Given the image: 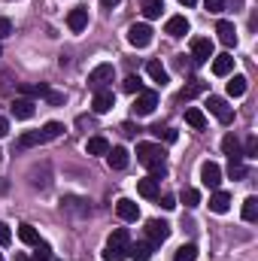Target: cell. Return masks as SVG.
Listing matches in <instances>:
<instances>
[{
  "label": "cell",
  "instance_id": "obj_25",
  "mask_svg": "<svg viewBox=\"0 0 258 261\" xmlns=\"http://www.w3.org/2000/svg\"><path fill=\"white\" fill-rule=\"evenodd\" d=\"M146 73H149L158 85H167V70L161 67V61H149V64H146Z\"/></svg>",
  "mask_w": 258,
  "mask_h": 261
},
{
  "label": "cell",
  "instance_id": "obj_37",
  "mask_svg": "<svg viewBox=\"0 0 258 261\" xmlns=\"http://www.w3.org/2000/svg\"><path fill=\"white\" fill-rule=\"evenodd\" d=\"M228 173H231V179H243V176H246V167H243L240 161H231V164H228Z\"/></svg>",
  "mask_w": 258,
  "mask_h": 261
},
{
  "label": "cell",
  "instance_id": "obj_27",
  "mask_svg": "<svg viewBox=\"0 0 258 261\" xmlns=\"http://www.w3.org/2000/svg\"><path fill=\"white\" fill-rule=\"evenodd\" d=\"M40 143H43L40 130H28V134H21V137H18V143H15V146H18V149H31V146H40Z\"/></svg>",
  "mask_w": 258,
  "mask_h": 261
},
{
  "label": "cell",
  "instance_id": "obj_51",
  "mask_svg": "<svg viewBox=\"0 0 258 261\" xmlns=\"http://www.w3.org/2000/svg\"><path fill=\"white\" fill-rule=\"evenodd\" d=\"M0 261H3V258H0Z\"/></svg>",
  "mask_w": 258,
  "mask_h": 261
},
{
  "label": "cell",
  "instance_id": "obj_11",
  "mask_svg": "<svg viewBox=\"0 0 258 261\" xmlns=\"http://www.w3.org/2000/svg\"><path fill=\"white\" fill-rule=\"evenodd\" d=\"M128 161L131 158H128V149H125V146H113V149L107 152V164H110L113 170H125Z\"/></svg>",
  "mask_w": 258,
  "mask_h": 261
},
{
  "label": "cell",
  "instance_id": "obj_34",
  "mask_svg": "<svg viewBox=\"0 0 258 261\" xmlns=\"http://www.w3.org/2000/svg\"><path fill=\"white\" fill-rule=\"evenodd\" d=\"M128 258V249H119V246H104V261H125Z\"/></svg>",
  "mask_w": 258,
  "mask_h": 261
},
{
  "label": "cell",
  "instance_id": "obj_26",
  "mask_svg": "<svg viewBox=\"0 0 258 261\" xmlns=\"http://www.w3.org/2000/svg\"><path fill=\"white\" fill-rule=\"evenodd\" d=\"M258 219V197L249 195L243 200V222H255Z\"/></svg>",
  "mask_w": 258,
  "mask_h": 261
},
{
  "label": "cell",
  "instance_id": "obj_22",
  "mask_svg": "<svg viewBox=\"0 0 258 261\" xmlns=\"http://www.w3.org/2000/svg\"><path fill=\"white\" fill-rule=\"evenodd\" d=\"M85 152H88V155H107V152H110L107 137H91V140L85 143Z\"/></svg>",
  "mask_w": 258,
  "mask_h": 261
},
{
  "label": "cell",
  "instance_id": "obj_31",
  "mask_svg": "<svg viewBox=\"0 0 258 261\" xmlns=\"http://www.w3.org/2000/svg\"><path fill=\"white\" fill-rule=\"evenodd\" d=\"M200 91H207V82H192V85H186V88L179 91V100H192Z\"/></svg>",
  "mask_w": 258,
  "mask_h": 261
},
{
  "label": "cell",
  "instance_id": "obj_35",
  "mask_svg": "<svg viewBox=\"0 0 258 261\" xmlns=\"http://www.w3.org/2000/svg\"><path fill=\"white\" fill-rule=\"evenodd\" d=\"M179 200H183V203H186V206L192 210V206H197V203H200V192H197V189H183Z\"/></svg>",
  "mask_w": 258,
  "mask_h": 261
},
{
  "label": "cell",
  "instance_id": "obj_5",
  "mask_svg": "<svg viewBox=\"0 0 258 261\" xmlns=\"http://www.w3.org/2000/svg\"><path fill=\"white\" fill-rule=\"evenodd\" d=\"M200 182L216 192L219 182H222V167H219L216 161H203V164H200Z\"/></svg>",
  "mask_w": 258,
  "mask_h": 261
},
{
  "label": "cell",
  "instance_id": "obj_19",
  "mask_svg": "<svg viewBox=\"0 0 258 261\" xmlns=\"http://www.w3.org/2000/svg\"><path fill=\"white\" fill-rule=\"evenodd\" d=\"M231 70H234V58H231L228 52H225V55H216V58H213V73H216V76H228Z\"/></svg>",
  "mask_w": 258,
  "mask_h": 261
},
{
  "label": "cell",
  "instance_id": "obj_32",
  "mask_svg": "<svg viewBox=\"0 0 258 261\" xmlns=\"http://www.w3.org/2000/svg\"><path fill=\"white\" fill-rule=\"evenodd\" d=\"M161 9H164V0H146V3H143V15H146V18H158Z\"/></svg>",
  "mask_w": 258,
  "mask_h": 261
},
{
  "label": "cell",
  "instance_id": "obj_14",
  "mask_svg": "<svg viewBox=\"0 0 258 261\" xmlns=\"http://www.w3.org/2000/svg\"><path fill=\"white\" fill-rule=\"evenodd\" d=\"M85 24H88V9H70L67 28H70L73 34H79V31H85Z\"/></svg>",
  "mask_w": 258,
  "mask_h": 261
},
{
  "label": "cell",
  "instance_id": "obj_44",
  "mask_svg": "<svg viewBox=\"0 0 258 261\" xmlns=\"http://www.w3.org/2000/svg\"><path fill=\"white\" fill-rule=\"evenodd\" d=\"M6 134H9V122L0 116V137H6Z\"/></svg>",
  "mask_w": 258,
  "mask_h": 261
},
{
  "label": "cell",
  "instance_id": "obj_16",
  "mask_svg": "<svg viewBox=\"0 0 258 261\" xmlns=\"http://www.w3.org/2000/svg\"><path fill=\"white\" fill-rule=\"evenodd\" d=\"M210 210H213V213H219V216H222V213H228V210H231V195L216 189L213 197H210Z\"/></svg>",
  "mask_w": 258,
  "mask_h": 261
},
{
  "label": "cell",
  "instance_id": "obj_1",
  "mask_svg": "<svg viewBox=\"0 0 258 261\" xmlns=\"http://www.w3.org/2000/svg\"><path fill=\"white\" fill-rule=\"evenodd\" d=\"M137 161L146 164V167H155V164H164V149L155 146V143H137Z\"/></svg>",
  "mask_w": 258,
  "mask_h": 261
},
{
  "label": "cell",
  "instance_id": "obj_30",
  "mask_svg": "<svg viewBox=\"0 0 258 261\" xmlns=\"http://www.w3.org/2000/svg\"><path fill=\"white\" fill-rule=\"evenodd\" d=\"M64 134V128L58 125V122H49V125H43V130H40V137H43V143H49V140H58Z\"/></svg>",
  "mask_w": 258,
  "mask_h": 261
},
{
  "label": "cell",
  "instance_id": "obj_9",
  "mask_svg": "<svg viewBox=\"0 0 258 261\" xmlns=\"http://www.w3.org/2000/svg\"><path fill=\"white\" fill-rule=\"evenodd\" d=\"M113 103H116V94H113L110 88H100V91H94L91 110H94L97 116H104V113H110V110H113Z\"/></svg>",
  "mask_w": 258,
  "mask_h": 261
},
{
  "label": "cell",
  "instance_id": "obj_42",
  "mask_svg": "<svg viewBox=\"0 0 258 261\" xmlns=\"http://www.w3.org/2000/svg\"><path fill=\"white\" fill-rule=\"evenodd\" d=\"M46 100H49L52 107H58V103H64V94H58V91H49V94H46Z\"/></svg>",
  "mask_w": 258,
  "mask_h": 261
},
{
  "label": "cell",
  "instance_id": "obj_17",
  "mask_svg": "<svg viewBox=\"0 0 258 261\" xmlns=\"http://www.w3.org/2000/svg\"><path fill=\"white\" fill-rule=\"evenodd\" d=\"M152 252H155V246H152L149 240H146V243H134V246H128V255L134 261H149Z\"/></svg>",
  "mask_w": 258,
  "mask_h": 261
},
{
  "label": "cell",
  "instance_id": "obj_33",
  "mask_svg": "<svg viewBox=\"0 0 258 261\" xmlns=\"http://www.w3.org/2000/svg\"><path fill=\"white\" fill-rule=\"evenodd\" d=\"M194 258H197V246H194V243L179 246V249H176V255H173V261H194Z\"/></svg>",
  "mask_w": 258,
  "mask_h": 261
},
{
  "label": "cell",
  "instance_id": "obj_20",
  "mask_svg": "<svg viewBox=\"0 0 258 261\" xmlns=\"http://www.w3.org/2000/svg\"><path fill=\"white\" fill-rule=\"evenodd\" d=\"M18 91H21L24 97H46V94H49L52 88H49L46 82H40V85H31V82H21V85H18Z\"/></svg>",
  "mask_w": 258,
  "mask_h": 261
},
{
  "label": "cell",
  "instance_id": "obj_38",
  "mask_svg": "<svg viewBox=\"0 0 258 261\" xmlns=\"http://www.w3.org/2000/svg\"><path fill=\"white\" fill-rule=\"evenodd\" d=\"M255 155H258V137H249L246 149H243V158H255Z\"/></svg>",
  "mask_w": 258,
  "mask_h": 261
},
{
  "label": "cell",
  "instance_id": "obj_8",
  "mask_svg": "<svg viewBox=\"0 0 258 261\" xmlns=\"http://www.w3.org/2000/svg\"><path fill=\"white\" fill-rule=\"evenodd\" d=\"M107 82H113V64H97L88 73V85H91L94 91H100Z\"/></svg>",
  "mask_w": 258,
  "mask_h": 261
},
{
  "label": "cell",
  "instance_id": "obj_41",
  "mask_svg": "<svg viewBox=\"0 0 258 261\" xmlns=\"http://www.w3.org/2000/svg\"><path fill=\"white\" fill-rule=\"evenodd\" d=\"M9 34H12V24H9V18H3V15H0V40H3V37H9Z\"/></svg>",
  "mask_w": 258,
  "mask_h": 261
},
{
  "label": "cell",
  "instance_id": "obj_47",
  "mask_svg": "<svg viewBox=\"0 0 258 261\" xmlns=\"http://www.w3.org/2000/svg\"><path fill=\"white\" fill-rule=\"evenodd\" d=\"M122 134H125V137H134L137 130H134V125H128V122H125V125H122Z\"/></svg>",
  "mask_w": 258,
  "mask_h": 261
},
{
  "label": "cell",
  "instance_id": "obj_21",
  "mask_svg": "<svg viewBox=\"0 0 258 261\" xmlns=\"http://www.w3.org/2000/svg\"><path fill=\"white\" fill-rule=\"evenodd\" d=\"M137 192H140V197H146V200H155L158 197V182L152 176H146V179L137 182Z\"/></svg>",
  "mask_w": 258,
  "mask_h": 261
},
{
  "label": "cell",
  "instance_id": "obj_43",
  "mask_svg": "<svg viewBox=\"0 0 258 261\" xmlns=\"http://www.w3.org/2000/svg\"><path fill=\"white\" fill-rule=\"evenodd\" d=\"M161 206H164V210H176V197L164 195V197H161Z\"/></svg>",
  "mask_w": 258,
  "mask_h": 261
},
{
  "label": "cell",
  "instance_id": "obj_3",
  "mask_svg": "<svg viewBox=\"0 0 258 261\" xmlns=\"http://www.w3.org/2000/svg\"><path fill=\"white\" fill-rule=\"evenodd\" d=\"M146 237H149L152 246H161V243L170 237V225L161 222V219H149V222H146Z\"/></svg>",
  "mask_w": 258,
  "mask_h": 261
},
{
  "label": "cell",
  "instance_id": "obj_7",
  "mask_svg": "<svg viewBox=\"0 0 258 261\" xmlns=\"http://www.w3.org/2000/svg\"><path fill=\"white\" fill-rule=\"evenodd\" d=\"M192 58H194V64H207V61L213 58V40L194 37L192 40Z\"/></svg>",
  "mask_w": 258,
  "mask_h": 261
},
{
  "label": "cell",
  "instance_id": "obj_23",
  "mask_svg": "<svg viewBox=\"0 0 258 261\" xmlns=\"http://www.w3.org/2000/svg\"><path fill=\"white\" fill-rule=\"evenodd\" d=\"M186 122H189L194 130H203V128H207V116H203L197 107H189V110H186Z\"/></svg>",
  "mask_w": 258,
  "mask_h": 261
},
{
  "label": "cell",
  "instance_id": "obj_40",
  "mask_svg": "<svg viewBox=\"0 0 258 261\" xmlns=\"http://www.w3.org/2000/svg\"><path fill=\"white\" fill-rule=\"evenodd\" d=\"M9 243H12V231L0 222V246H9Z\"/></svg>",
  "mask_w": 258,
  "mask_h": 261
},
{
  "label": "cell",
  "instance_id": "obj_13",
  "mask_svg": "<svg viewBox=\"0 0 258 261\" xmlns=\"http://www.w3.org/2000/svg\"><path fill=\"white\" fill-rule=\"evenodd\" d=\"M116 213H119L125 222H137V219H140V206H137L131 197H122V200L116 203Z\"/></svg>",
  "mask_w": 258,
  "mask_h": 261
},
{
  "label": "cell",
  "instance_id": "obj_48",
  "mask_svg": "<svg viewBox=\"0 0 258 261\" xmlns=\"http://www.w3.org/2000/svg\"><path fill=\"white\" fill-rule=\"evenodd\" d=\"M28 261H52V258H49V255H46V252H37V255H34V258H28Z\"/></svg>",
  "mask_w": 258,
  "mask_h": 261
},
{
  "label": "cell",
  "instance_id": "obj_6",
  "mask_svg": "<svg viewBox=\"0 0 258 261\" xmlns=\"http://www.w3.org/2000/svg\"><path fill=\"white\" fill-rule=\"evenodd\" d=\"M155 107H158V94L155 91H140L137 100H134V113L137 116H152Z\"/></svg>",
  "mask_w": 258,
  "mask_h": 261
},
{
  "label": "cell",
  "instance_id": "obj_36",
  "mask_svg": "<svg viewBox=\"0 0 258 261\" xmlns=\"http://www.w3.org/2000/svg\"><path fill=\"white\" fill-rule=\"evenodd\" d=\"M122 88H125L128 94H140V91H143V85H140V79H137V76H128V79L122 82Z\"/></svg>",
  "mask_w": 258,
  "mask_h": 261
},
{
  "label": "cell",
  "instance_id": "obj_49",
  "mask_svg": "<svg viewBox=\"0 0 258 261\" xmlns=\"http://www.w3.org/2000/svg\"><path fill=\"white\" fill-rule=\"evenodd\" d=\"M179 3H183V6H194V3H197V0H179Z\"/></svg>",
  "mask_w": 258,
  "mask_h": 261
},
{
  "label": "cell",
  "instance_id": "obj_46",
  "mask_svg": "<svg viewBox=\"0 0 258 261\" xmlns=\"http://www.w3.org/2000/svg\"><path fill=\"white\" fill-rule=\"evenodd\" d=\"M164 140H167V143H176V130L167 128V130H164Z\"/></svg>",
  "mask_w": 258,
  "mask_h": 261
},
{
  "label": "cell",
  "instance_id": "obj_29",
  "mask_svg": "<svg viewBox=\"0 0 258 261\" xmlns=\"http://www.w3.org/2000/svg\"><path fill=\"white\" fill-rule=\"evenodd\" d=\"M228 94H231V97H243V94H246V76H234V79L228 82Z\"/></svg>",
  "mask_w": 258,
  "mask_h": 261
},
{
  "label": "cell",
  "instance_id": "obj_45",
  "mask_svg": "<svg viewBox=\"0 0 258 261\" xmlns=\"http://www.w3.org/2000/svg\"><path fill=\"white\" fill-rule=\"evenodd\" d=\"M119 3H122V0H100L104 9H113V6H119Z\"/></svg>",
  "mask_w": 258,
  "mask_h": 261
},
{
  "label": "cell",
  "instance_id": "obj_4",
  "mask_svg": "<svg viewBox=\"0 0 258 261\" xmlns=\"http://www.w3.org/2000/svg\"><path fill=\"white\" fill-rule=\"evenodd\" d=\"M128 43L134 49H146L152 43V28L149 24H131L128 28Z\"/></svg>",
  "mask_w": 258,
  "mask_h": 261
},
{
  "label": "cell",
  "instance_id": "obj_10",
  "mask_svg": "<svg viewBox=\"0 0 258 261\" xmlns=\"http://www.w3.org/2000/svg\"><path fill=\"white\" fill-rule=\"evenodd\" d=\"M189 18L186 15H170L167 18V24H164V34H170V37H186L189 34Z\"/></svg>",
  "mask_w": 258,
  "mask_h": 261
},
{
  "label": "cell",
  "instance_id": "obj_39",
  "mask_svg": "<svg viewBox=\"0 0 258 261\" xmlns=\"http://www.w3.org/2000/svg\"><path fill=\"white\" fill-rule=\"evenodd\" d=\"M203 6H207V12H213V15H219V12L225 9V0H203Z\"/></svg>",
  "mask_w": 258,
  "mask_h": 261
},
{
  "label": "cell",
  "instance_id": "obj_15",
  "mask_svg": "<svg viewBox=\"0 0 258 261\" xmlns=\"http://www.w3.org/2000/svg\"><path fill=\"white\" fill-rule=\"evenodd\" d=\"M222 152L228 155V161H240V158H243V149H240V140H237L234 134H228V137L222 140Z\"/></svg>",
  "mask_w": 258,
  "mask_h": 261
},
{
  "label": "cell",
  "instance_id": "obj_18",
  "mask_svg": "<svg viewBox=\"0 0 258 261\" xmlns=\"http://www.w3.org/2000/svg\"><path fill=\"white\" fill-rule=\"evenodd\" d=\"M12 116H15V119H31V116H34V100H28V97H15V103H12Z\"/></svg>",
  "mask_w": 258,
  "mask_h": 261
},
{
  "label": "cell",
  "instance_id": "obj_28",
  "mask_svg": "<svg viewBox=\"0 0 258 261\" xmlns=\"http://www.w3.org/2000/svg\"><path fill=\"white\" fill-rule=\"evenodd\" d=\"M110 246H119V249H128L131 246V240H128V231L125 228H116L113 234H110V240H107Z\"/></svg>",
  "mask_w": 258,
  "mask_h": 261
},
{
  "label": "cell",
  "instance_id": "obj_2",
  "mask_svg": "<svg viewBox=\"0 0 258 261\" xmlns=\"http://www.w3.org/2000/svg\"><path fill=\"white\" fill-rule=\"evenodd\" d=\"M207 110H210V113H213L222 125H231V122H234V110L228 107V100H225V97L210 94V97H207Z\"/></svg>",
  "mask_w": 258,
  "mask_h": 261
},
{
  "label": "cell",
  "instance_id": "obj_50",
  "mask_svg": "<svg viewBox=\"0 0 258 261\" xmlns=\"http://www.w3.org/2000/svg\"><path fill=\"white\" fill-rule=\"evenodd\" d=\"M0 158H3V152H0Z\"/></svg>",
  "mask_w": 258,
  "mask_h": 261
},
{
  "label": "cell",
  "instance_id": "obj_12",
  "mask_svg": "<svg viewBox=\"0 0 258 261\" xmlns=\"http://www.w3.org/2000/svg\"><path fill=\"white\" fill-rule=\"evenodd\" d=\"M216 34H219V40H222L228 49H231V46H237V31H234V21H225V18H222V21L216 24Z\"/></svg>",
  "mask_w": 258,
  "mask_h": 261
},
{
  "label": "cell",
  "instance_id": "obj_24",
  "mask_svg": "<svg viewBox=\"0 0 258 261\" xmlns=\"http://www.w3.org/2000/svg\"><path fill=\"white\" fill-rule=\"evenodd\" d=\"M18 237H21V243H28V246H40V234H37L34 225H18Z\"/></svg>",
  "mask_w": 258,
  "mask_h": 261
}]
</instances>
